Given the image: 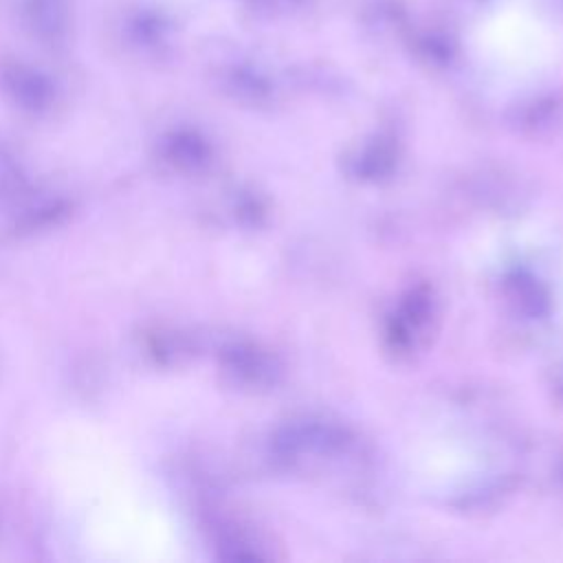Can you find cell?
<instances>
[{"label": "cell", "instance_id": "cell-1", "mask_svg": "<svg viewBox=\"0 0 563 563\" xmlns=\"http://www.w3.org/2000/svg\"><path fill=\"white\" fill-rule=\"evenodd\" d=\"M9 90L13 92L18 103H22L24 108H31V110L46 108L53 97L51 86L44 79H40L37 75H24V73H18L11 77Z\"/></svg>", "mask_w": 563, "mask_h": 563}, {"label": "cell", "instance_id": "cell-2", "mask_svg": "<svg viewBox=\"0 0 563 563\" xmlns=\"http://www.w3.org/2000/svg\"><path fill=\"white\" fill-rule=\"evenodd\" d=\"M68 213V202L57 198V200H44L40 205H35L33 209H29L24 216H22V227L29 229V231H35V229H44V227H51V224H57L64 216Z\"/></svg>", "mask_w": 563, "mask_h": 563}]
</instances>
